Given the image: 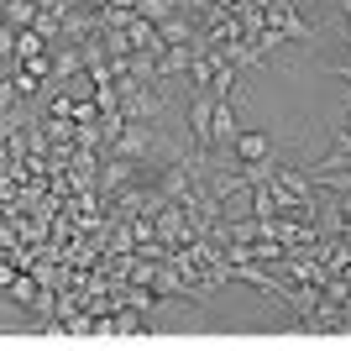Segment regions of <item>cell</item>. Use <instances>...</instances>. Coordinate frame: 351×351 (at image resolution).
<instances>
[{"instance_id": "1", "label": "cell", "mask_w": 351, "mask_h": 351, "mask_svg": "<svg viewBox=\"0 0 351 351\" xmlns=\"http://www.w3.org/2000/svg\"><path fill=\"white\" fill-rule=\"evenodd\" d=\"M226 158H231V162H241V168H257V162H267V158H273V136H267V132H257V126H252V132L241 126V136L231 142V152H226Z\"/></svg>"}, {"instance_id": "2", "label": "cell", "mask_w": 351, "mask_h": 351, "mask_svg": "<svg viewBox=\"0 0 351 351\" xmlns=\"http://www.w3.org/2000/svg\"><path fill=\"white\" fill-rule=\"evenodd\" d=\"M11 53H16V63H37V58H47V43L27 27V32H16V37H11Z\"/></svg>"}]
</instances>
